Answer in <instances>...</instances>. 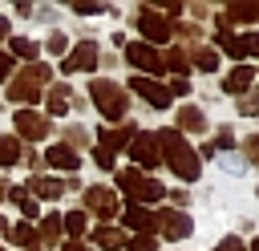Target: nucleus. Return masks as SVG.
I'll list each match as a JSON object with an SVG mask.
<instances>
[{"mask_svg":"<svg viewBox=\"0 0 259 251\" xmlns=\"http://www.w3.org/2000/svg\"><path fill=\"white\" fill-rule=\"evenodd\" d=\"M49 53H65V36H61V32L49 36Z\"/></svg>","mask_w":259,"mask_h":251,"instance_id":"obj_35","label":"nucleus"},{"mask_svg":"<svg viewBox=\"0 0 259 251\" xmlns=\"http://www.w3.org/2000/svg\"><path fill=\"white\" fill-rule=\"evenodd\" d=\"M93 243L105 247V251H121V247H125V235H121L117 227H97V231H93Z\"/></svg>","mask_w":259,"mask_h":251,"instance_id":"obj_21","label":"nucleus"},{"mask_svg":"<svg viewBox=\"0 0 259 251\" xmlns=\"http://www.w3.org/2000/svg\"><path fill=\"white\" fill-rule=\"evenodd\" d=\"M239 109H243V113H259V93L243 97V101H239Z\"/></svg>","mask_w":259,"mask_h":251,"instance_id":"obj_34","label":"nucleus"},{"mask_svg":"<svg viewBox=\"0 0 259 251\" xmlns=\"http://www.w3.org/2000/svg\"><path fill=\"white\" fill-rule=\"evenodd\" d=\"M61 251H89V247H85V243H65Z\"/></svg>","mask_w":259,"mask_h":251,"instance_id":"obj_41","label":"nucleus"},{"mask_svg":"<svg viewBox=\"0 0 259 251\" xmlns=\"http://www.w3.org/2000/svg\"><path fill=\"white\" fill-rule=\"evenodd\" d=\"M214 251H247V247H243L235 235H227V239H219V247H214Z\"/></svg>","mask_w":259,"mask_h":251,"instance_id":"obj_33","label":"nucleus"},{"mask_svg":"<svg viewBox=\"0 0 259 251\" xmlns=\"http://www.w3.org/2000/svg\"><path fill=\"white\" fill-rule=\"evenodd\" d=\"M61 69L65 73H77V69H97V45L93 40H81L65 61H61Z\"/></svg>","mask_w":259,"mask_h":251,"instance_id":"obj_13","label":"nucleus"},{"mask_svg":"<svg viewBox=\"0 0 259 251\" xmlns=\"http://www.w3.org/2000/svg\"><path fill=\"white\" fill-rule=\"evenodd\" d=\"M45 85H49V65L32 61V65H24V69L16 73V81L8 85V97H12V101H20V105H36Z\"/></svg>","mask_w":259,"mask_h":251,"instance_id":"obj_2","label":"nucleus"},{"mask_svg":"<svg viewBox=\"0 0 259 251\" xmlns=\"http://www.w3.org/2000/svg\"><path fill=\"white\" fill-rule=\"evenodd\" d=\"M125 61H130L134 69H142V73H162V53H158L154 45H146V40L125 45Z\"/></svg>","mask_w":259,"mask_h":251,"instance_id":"obj_7","label":"nucleus"},{"mask_svg":"<svg viewBox=\"0 0 259 251\" xmlns=\"http://www.w3.org/2000/svg\"><path fill=\"white\" fill-rule=\"evenodd\" d=\"M4 36H8V20L0 16V40H4Z\"/></svg>","mask_w":259,"mask_h":251,"instance_id":"obj_42","label":"nucleus"},{"mask_svg":"<svg viewBox=\"0 0 259 251\" xmlns=\"http://www.w3.org/2000/svg\"><path fill=\"white\" fill-rule=\"evenodd\" d=\"M36 239H45V243H57L61 239V215H49V219H40V235Z\"/></svg>","mask_w":259,"mask_h":251,"instance_id":"obj_28","label":"nucleus"},{"mask_svg":"<svg viewBox=\"0 0 259 251\" xmlns=\"http://www.w3.org/2000/svg\"><path fill=\"white\" fill-rule=\"evenodd\" d=\"M154 142H158V154L166 158V166H170L182 182H194V178H198V158H194V150L186 146V138H182L178 130H158Z\"/></svg>","mask_w":259,"mask_h":251,"instance_id":"obj_1","label":"nucleus"},{"mask_svg":"<svg viewBox=\"0 0 259 251\" xmlns=\"http://www.w3.org/2000/svg\"><path fill=\"white\" fill-rule=\"evenodd\" d=\"M134 134H138L134 126H117V130H101L97 138H101V150H109V154H117L121 146H130V142H134Z\"/></svg>","mask_w":259,"mask_h":251,"instance_id":"obj_17","label":"nucleus"},{"mask_svg":"<svg viewBox=\"0 0 259 251\" xmlns=\"http://www.w3.org/2000/svg\"><path fill=\"white\" fill-rule=\"evenodd\" d=\"M125 251H158V239L154 235H138V239L125 243Z\"/></svg>","mask_w":259,"mask_h":251,"instance_id":"obj_31","label":"nucleus"},{"mask_svg":"<svg viewBox=\"0 0 259 251\" xmlns=\"http://www.w3.org/2000/svg\"><path fill=\"white\" fill-rule=\"evenodd\" d=\"M235 20H259V4H231V8L223 12L219 28H227V24H235Z\"/></svg>","mask_w":259,"mask_h":251,"instance_id":"obj_22","label":"nucleus"},{"mask_svg":"<svg viewBox=\"0 0 259 251\" xmlns=\"http://www.w3.org/2000/svg\"><path fill=\"white\" fill-rule=\"evenodd\" d=\"M166 89H170V97H174V93H178V97H182V93H190V85H186V81H182V77H178V81H174V85H166Z\"/></svg>","mask_w":259,"mask_h":251,"instance_id":"obj_37","label":"nucleus"},{"mask_svg":"<svg viewBox=\"0 0 259 251\" xmlns=\"http://www.w3.org/2000/svg\"><path fill=\"white\" fill-rule=\"evenodd\" d=\"M251 251H259V235H255V243H251Z\"/></svg>","mask_w":259,"mask_h":251,"instance_id":"obj_43","label":"nucleus"},{"mask_svg":"<svg viewBox=\"0 0 259 251\" xmlns=\"http://www.w3.org/2000/svg\"><path fill=\"white\" fill-rule=\"evenodd\" d=\"M8 73H12V57H4V53H0V81H4Z\"/></svg>","mask_w":259,"mask_h":251,"instance_id":"obj_40","label":"nucleus"},{"mask_svg":"<svg viewBox=\"0 0 259 251\" xmlns=\"http://www.w3.org/2000/svg\"><path fill=\"white\" fill-rule=\"evenodd\" d=\"M12 202L24 211V219H40V206H36V198H32L24 186H12Z\"/></svg>","mask_w":259,"mask_h":251,"instance_id":"obj_23","label":"nucleus"},{"mask_svg":"<svg viewBox=\"0 0 259 251\" xmlns=\"http://www.w3.org/2000/svg\"><path fill=\"white\" fill-rule=\"evenodd\" d=\"M130 89H134L142 101H150L154 109H166V105H170V89H166V85H158L154 77H134V81H130Z\"/></svg>","mask_w":259,"mask_h":251,"instance_id":"obj_11","label":"nucleus"},{"mask_svg":"<svg viewBox=\"0 0 259 251\" xmlns=\"http://www.w3.org/2000/svg\"><path fill=\"white\" fill-rule=\"evenodd\" d=\"M81 202H85V211H93V215H101V219H113V215H117V194L105 190V186H89V190L81 194Z\"/></svg>","mask_w":259,"mask_h":251,"instance_id":"obj_10","label":"nucleus"},{"mask_svg":"<svg viewBox=\"0 0 259 251\" xmlns=\"http://www.w3.org/2000/svg\"><path fill=\"white\" fill-rule=\"evenodd\" d=\"M130 158L138 162V170H142V166H146V170H154V166L162 162L154 134H134V142H130Z\"/></svg>","mask_w":259,"mask_h":251,"instance_id":"obj_9","label":"nucleus"},{"mask_svg":"<svg viewBox=\"0 0 259 251\" xmlns=\"http://www.w3.org/2000/svg\"><path fill=\"white\" fill-rule=\"evenodd\" d=\"M117 186L130 194V202H134V206H142V202H158V198L166 194V186H162V182H154V178H146L138 166L117 170Z\"/></svg>","mask_w":259,"mask_h":251,"instance_id":"obj_3","label":"nucleus"},{"mask_svg":"<svg viewBox=\"0 0 259 251\" xmlns=\"http://www.w3.org/2000/svg\"><path fill=\"white\" fill-rule=\"evenodd\" d=\"M24 186H28V190H32L36 198H49V202L65 194V182H61V178H53V174H49V178H45V174H32V178H28Z\"/></svg>","mask_w":259,"mask_h":251,"instance_id":"obj_14","label":"nucleus"},{"mask_svg":"<svg viewBox=\"0 0 259 251\" xmlns=\"http://www.w3.org/2000/svg\"><path fill=\"white\" fill-rule=\"evenodd\" d=\"M194 65H198L202 73L219 69V49H194Z\"/></svg>","mask_w":259,"mask_h":251,"instance_id":"obj_29","label":"nucleus"},{"mask_svg":"<svg viewBox=\"0 0 259 251\" xmlns=\"http://www.w3.org/2000/svg\"><path fill=\"white\" fill-rule=\"evenodd\" d=\"M231 142H235V138H231V130H223V134L214 138V146H223V150H231Z\"/></svg>","mask_w":259,"mask_h":251,"instance_id":"obj_39","label":"nucleus"},{"mask_svg":"<svg viewBox=\"0 0 259 251\" xmlns=\"http://www.w3.org/2000/svg\"><path fill=\"white\" fill-rule=\"evenodd\" d=\"M247 154H251V162H259V134L247 138Z\"/></svg>","mask_w":259,"mask_h":251,"instance_id":"obj_36","label":"nucleus"},{"mask_svg":"<svg viewBox=\"0 0 259 251\" xmlns=\"http://www.w3.org/2000/svg\"><path fill=\"white\" fill-rule=\"evenodd\" d=\"M251 81H255V69H251V65H239V69H231V73H227V81H223V89L239 97V93H243V89H247Z\"/></svg>","mask_w":259,"mask_h":251,"instance_id":"obj_18","label":"nucleus"},{"mask_svg":"<svg viewBox=\"0 0 259 251\" xmlns=\"http://www.w3.org/2000/svg\"><path fill=\"white\" fill-rule=\"evenodd\" d=\"M77 12H85V16H93V12H105V4H77Z\"/></svg>","mask_w":259,"mask_h":251,"instance_id":"obj_38","label":"nucleus"},{"mask_svg":"<svg viewBox=\"0 0 259 251\" xmlns=\"http://www.w3.org/2000/svg\"><path fill=\"white\" fill-rule=\"evenodd\" d=\"M0 231H4V219H0Z\"/></svg>","mask_w":259,"mask_h":251,"instance_id":"obj_44","label":"nucleus"},{"mask_svg":"<svg viewBox=\"0 0 259 251\" xmlns=\"http://www.w3.org/2000/svg\"><path fill=\"white\" fill-rule=\"evenodd\" d=\"M162 69H174V73L182 77V73L190 69V61H186V49H170V53L162 57Z\"/></svg>","mask_w":259,"mask_h":251,"instance_id":"obj_27","label":"nucleus"},{"mask_svg":"<svg viewBox=\"0 0 259 251\" xmlns=\"http://www.w3.org/2000/svg\"><path fill=\"white\" fill-rule=\"evenodd\" d=\"M158 231H162L166 239H186V235L194 231V223H190L182 211H158Z\"/></svg>","mask_w":259,"mask_h":251,"instance_id":"obj_12","label":"nucleus"},{"mask_svg":"<svg viewBox=\"0 0 259 251\" xmlns=\"http://www.w3.org/2000/svg\"><path fill=\"white\" fill-rule=\"evenodd\" d=\"M61 227H65L69 235L81 239V235L89 231V215H85V211H69V215H61Z\"/></svg>","mask_w":259,"mask_h":251,"instance_id":"obj_24","label":"nucleus"},{"mask_svg":"<svg viewBox=\"0 0 259 251\" xmlns=\"http://www.w3.org/2000/svg\"><path fill=\"white\" fill-rule=\"evenodd\" d=\"M138 28H142L146 45H162V40H170V32H174V24H170L162 12H154V8H138Z\"/></svg>","mask_w":259,"mask_h":251,"instance_id":"obj_5","label":"nucleus"},{"mask_svg":"<svg viewBox=\"0 0 259 251\" xmlns=\"http://www.w3.org/2000/svg\"><path fill=\"white\" fill-rule=\"evenodd\" d=\"M89 97H93V105H97L109 121H121V117H125V109H130L125 89H121V85H113V81H101V77L89 85Z\"/></svg>","mask_w":259,"mask_h":251,"instance_id":"obj_4","label":"nucleus"},{"mask_svg":"<svg viewBox=\"0 0 259 251\" xmlns=\"http://www.w3.org/2000/svg\"><path fill=\"white\" fill-rule=\"evenodd\" d=\"M178 130H186V134H202V130H206V117H202V109H194V105H182V109H178Z\"/></svg>","mask_w":259,"mask_h":251,"instance_id":"obj_19","label":"nucleus"},{"mask_svg":"<svg viewBox=\"0 0 259 251\" xmlns=\"http://www.w3.org/2000/svg\"><path fill=\"white\" fill-rule=\"evenodd\" d=\"M125 227H134V231H142V235H154V231H158V215L146 211V206H134V202H130V211H125Z\"/></svg>","mask_w":259,"mask_h":251,"instance_id":"obj_16","label":"nucleus"},{"mask_svg":"<svg viewBox=\"0 0 259 251\" xmlns=\"http://www.w3.org/2000/svg\"><path fill=\"white\" fill-rule=\"evenodd\" d=\"M45 158H49V166H57V170H69V174L81 166V154H77L73 146H65V142H61V146H49V154H45Z\"/></svg>","mask_w":259,"mask_h":251,"instance_id":"obj_15","label":"nucleus"},{"mask_svg":"<svg viewBox=\"0 0 259 251\" xmlns=\"http://www.w3.org/2000/svg\"><path fill=\"white\" fill-rule=\"evenodd\" d=\"M219 49L227 53V57H255L259 53V32H243V36H235L231 28H219Z\"/></svg>","mask_w":259,"mask_h":251,"instance_id":"obj_6","label":"nucleus"},{"mask_svg":"<svg viewBox=\"0 0 259 251\" xmlns=\"http://www.w3.org/2000/svg\"><path fill=\"white\" fill-rule=\"evenodd\" d=\"M16 158H24V146L16 134H0V166H16Z\"/></svg>","mask_w":259,"mask_h":251,"instance_id":"obj_20","label":"nucleus"},{"mask_svg":"<svg viewBox=\"0 0 259 251\" xmlns=\"http://www.w3.org/2000/svg\"><path fill=\"white\" fill-rule=\"evenodd\" d=\"M65 109H69V85H53V89H49V113L61 117Z\"/></svg>","mask_w":259,"mask_h":251,"instance_id":"obj_25","label":"nucleus"},{"mask_svg":"<svg viewBox=\"0 0 259 251\" xmlns=\"http://www.w3.org/2000/svg\"><path fill=\"white\" fill-rule=\"evenodd\" d=\"M12 53H16L20 61H28V65H32V57H36V45H32V40H24V36H12Z\"/></svg>","mask_w":259,"mask_h":251,"instance_id":"obj_30","label":"nucleus"},{"mask_svg":"<svg viewBox=\"0 0 259 251\" xmlns=\"http://www.w3.org/2000/svg\"><path fill=\"white\" fill-rule=\"evenodd\" d=\"M93 162H97L101 170H113V154H109V150H101V146L93 150Z\"/></svg>","mask_w":259,"mask_h":251,"instance_id":"obj_32","label":"nucleus"},{"mask_svg":"<svg viewBox=\"0 0 259 251\" xmlns=\"http://www.w3.org/2000/svg\"><path fill=\"white\" fill-rule=\"evenodd\" d=\"M49 117L45 113H36V109H16V134L20 138H28V142H40L45 134H49Z\"/></svg>","mask_w":259,"mask_h":251,"instance_id":"obj_8","label":"nucleus"},{"mask_svg":"<svg viewBox=\"0 0 259 251\" xmlns=\"http://www.w3.org/2000/svg\"><path fill=\"white\" fill-rule=\"evenodd\" d=\"M8 239H12V243H20V247H28V251H36V243H40V239H36V231H32L28 223H16V227L8 231Z\"/></svg>","mask_w":259,"mask_h":251,"instance_id":"obj_26","label":"nucleus"}]
</instances>
